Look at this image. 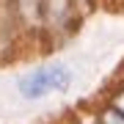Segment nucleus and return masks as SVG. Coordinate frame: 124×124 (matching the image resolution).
<instances>
[{
	"mask_svg": "<svg viewBox=\"0 0 124 124\" xmlns=\"http://www.w3.org/2000/svg\"><path fill=\"white\" fill-rule=\"evenodd\" d=\"M105 124H124V113L121 110H110L105 116Z\"/></svg>",
	"mask_w": 124,
	"mask_h": 124,
	"instance_id": "obj_2",
	"label": "nucleus"
},
{
	"mask_svg": "<svg viewBox=\"0 0 124 124\" xmlns=\"http://www.w3.org/2000/svg\"><path fill=\"white\" fill-rule=\"evenodd\" d=\"M72 83V72L63 63H53V66H41L33 75H28L19 80V91L28 99H39L50 91H66Z\"/></svg>",
	"mask_w": 124,
	"mask_h": 124,
	"instance_id": "obj_1",
	"label": "nucleus"
}]
</instances>
